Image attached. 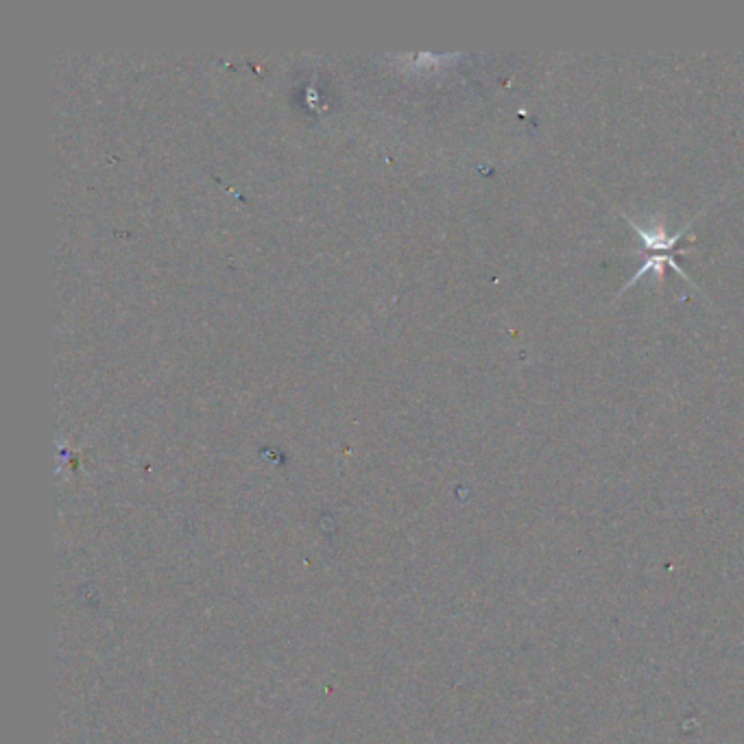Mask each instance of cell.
<instances>
[{
    "mask_svg": "<svg viewBox=\"0 0 744 744\" xmlns=\"http://www.w3.org/2000/svg\"><path fill=\"white\" fill-rule=\"evenodd\" d=\"M627 220H629V218H627ZM692 223H694V220H690L683 229H679V231H674V234H668L661 225H655V227H651V229H644L640 223L629 220L631 229L642 238L644 247H646V250H651V252H666V250H672V247L681 240V236L690 229Z\"/></svg>",
    "mask_w": 744,
    "mask_h": 744,
    "instance_id": "6da1fadb",
    "label": "cell"
}]
</instances>
